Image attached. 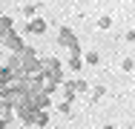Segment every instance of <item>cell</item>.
Returning a JSON list of instances; mask_svg holds the SVG:
<instances>
[{
  "label": "cell",
  "instance_id": "44dd1931",
  "mask_svg": "<svg viewBox=\"0 0 135 129\" xmlns=\"http://www.w3.org/2000/svg\"><path fill=\"white\" fill-rule=\"evenodd\" d=\"M0 129H9V126H6V123H0Z\"/></svg>",
  "mask_w": 135,
  "mask_h": 129
},
{
  "label": "cell",
  "instance_id": "7c38bea8",
  "mask_svg": "<svg viewBox=\"0 0 135 129\" xmlns=\"http://www.w3.org/2000/svg\"><path fill=\"white\" fill-rule=\"evenodd\" d=\"M121 72H127V75H129V72H135V57H129V54H127V57L121 60Z\"/></svg>",
  "mask_w": 135,
  "mask_h": 129
},
{
  "label": "cell",
  "instance_id": "ba28073f",
  "mask_svg": "<svg viewBox=\"0 0 135 129\" xmlns=\"http://www.w3.org/2000/svg\"><path fill=\"white\" fill-rule=\"evenodd\" d=\"M32 106L35 109H43V112H49V106H52V95H32Z\"/></svg>",
  "mask_w": 135,
  "mask_h": 129
},
{
  "label": "cell",
  "instance_id": "6da1fadb",
  "mask_svg": "<svg viewBox=\"0 0 135 129\" xmlns=\"http://www.w3.org/2000/svg\"><path fill=\"white\" fill-rule=\"evenodd\" d=\"M17 63H20V72L23 75H37L40 72V66H43V57H40V52L26 46V49L17 54Z\"/></svg>",
  "mask_w": 135,
  "mask_h": 129
},
{
  "label": "cell",
  "instance_id": "9c48e42d",
  "mask_svg": "<svg viewBox=\"0 0 135 129\" xmlns=\"http://www.w3.org/2000/svg\"><path fill=\"white\" fill-rule=\"evenodd\" d=\"M46 29H49V23H46L43 17H35V20H29V23H26V32H32V34H43Z\"/></svg>",
  "mask_w": 135,
  "mask_h": 129
},
{
  "label": "cell",
  "instance_id": "9a60e30c",
  "mask_svg": "<svg viewBox=\"0 0 135 129\" xmlns=\"http://www.w3.org/2000/svg\"><path fill=\"white\" fill-rule=\"evenodd\" d=\"M37 9H40L37 3H29V6H23V14H26L29 20H35V17H37Z\"/></svg>",
  "mask_w": 135,
  "mask_h": 129
},
{
  "label": "cell",
  "instance_id": "277c9868",
  "mask_svg": "<svg viewBox=\"0 0 135 129\" xmlns=\"http://www.w3.org/2000/svg\"><path fill=\"white\" fill-rule=\"evenodd\" d=\"M40 72H43V75H49V77H55L57 83H63V63H60L57 57H43Z\"/></svg>",
  "mask_w": 135,
  "mask_h": 129
},
{
  "label": "cell",
  "instance_id": "e0dca14e",
  "mask_svg": "<svg viewBox=\"0 0 135 129\" xmlns=\"http://www.w3.org/2000/svg\"><path fill=\"white\" fill-rule=\"evenodd\" d=\"M35 126H49V112H43V109H40V112H37V121H35Z\"/></svg>",
  "mask_w": 135,
  "mask_h": 129
},
{
  "label": "cell",
  "instance_id": "ac0fdd59",
  "mask_svg": "<svg viewBox=\"0 0 135 129\" xmlns=\"http://www.w3.org/2000/svg\"><path fill=\"white\" fill-rule=\"evenodd\" d=\"M57 109H60V112H63L66 118L72 115V103H66V101H60V103H57Z\"/></svg>",
  "mask_w": 135,
  "mask_h": 129
},
{
  "label": "cell",
  "instance_id": "5b68a950",
  "mask_svg": "<svg viewBox=\"0 0 135 129\" xmlns=\"http://www.w3.org/2000/svg\"><path fill=\"white\" fill-rule=\"evenodd\" d=\"M63 92H72V95H89V80H83V77H66V80H63Z\"/></svg>",
  "mask_w": 135,
  "mask_h": 129
},
{
  "label": "cell",
  "instance_id": "2e32d148",
  "mask_svg": "<svg viewBox=\"0 0 135 129\" xmlns=\"http://www.w3.org/2000/svg\"><path fill=\"white\" fill-rule=\"evenodd\" d=\"M104 95H107V86H95V89H92V95H89V101L95 103V101H101Z\"/></svg>",
  "mask_w": 135,
  "mask_h": 129
},
{
  "label": "cell",
  "instance_id": "ffe728a7",
  "mask_svg": "<svg viewBox=\"0 0 135 129\" xmlns=\"http://www.w3.org/2000/svg\"><path fill=\"white\" fill-rule=\"evenodd\" d=\"M104 129H118V126H112V123H107V126H104Z\"/></svg>",
  "mask_w": 135,
  "mask_h": 129
},
{
  "label": "cell",
  "instance_id": "7a4b0ae2",
  "mask_svg": "<svg viewBox=\"0 0 135 129\" xmlns=\"http://www.w3.org/2000/svg\"><path fill=\"white\" fill-rule=\"evenodd\" d=\"M57 46H60V49H66L69 54H81V43H78V34H75L69 26H60V32H57Z\"/></svg>",
  "mask_w": 135,
  "mask_h": 129
},
{
  "label": "cell",
  "instance_id": "5bb4252c",
  "mask_svg": "<svg viewBox=\"0 0 135 129\" xmlns=\"http://www.w3.org/2000/svg\"><path fill=\"white\" fill-rule=\"evenodd\" d=\"M83 63H86V66H98V63H101V54H98V52H89V54H83Z\"/></svg>",
  "mask_w": 135,
  "mask_h": 129
},
{
  "label": "cell",
  "instance_id": "52a82bcc",
  "mask_svg": "<svg viewBox=\"0 0 135 129\" xmlns=\"http://www.w3.org/2000/svg\"><path fill=\"white\" fill-rule=\"evenodd\" d=\"M12 121H15V106H12L9 101H0V123L9 126Z\"/></svg>",
  "mask_w": 135,
  "mask_h": 129
},
{
  "label": "cell",
  "instance_id": "30bf717a",
  "mask_svg": "<svg viewBox=\"0 0 135 129\" xmlns=\"http://www.w3.org/2000/svg\"><path fill=\"white\" fill-rule=\"evenodd\" d=\"M66 66H69V72H81L86 63H83L81 54H69V57H66Z\"/></svg>",
  "mask_w": 135,
  "mask_h": 129
},
{
  "label": "cell",
  "instance_id": "4fadbf2b",
  "mask_svg": "<svg viewBox=\"0 0 135 129\" xmlns=\"http://www.w3.org/2000/svg\"><path fill=\"white\" fill-rule=\"evenodd\" d=\"M98 29H101V32L112 29V14H101V17H98Z\"/></svg>",
  "mask_w": 135,
  "mask_h": 129
},
{
  "label": "cell",
  "instance_id": "8fae6325",
  "mask_svg": "<svg viewBox=\"0 0 135 129\" xmlns=\"http://www.w3.org/2000/svg\"><path fill=\"white\" fill-rule=\"evenodd\" d=\"M9 32H15V23H12V17L0 14V40H3V37H6Z\"/></svg>",
  "mask_w": 135,
  "mask_h": 129
},
{
  "label": "cell",
  "instance_id": "7402d4cb",
  "mask_svg": "<svg viewBox=\"0 0 135 129\" xmlns=\"http://www.w3.org/2000/svg\"><path fill=\"white\" fill-rule=\"evenodd\" d=\"M0 49H3V43H0Z\"/></svg>",
  "mask_w": 135,
  "mask_h": 129
},
{
  "label": "cell",
  "instance_id": "8992f818",
  "mask_svg": "<svg viewBox=\"0 0 135 129\" xmlns=\"http://www.w3.org/2000/svg\"><path fill=\"white\" fill-rule=\"evenodd\" d=\"M0 43H3V49H9L12 54H20V52L26 49V43H23V37H20L17 32H9V34L0 40Z\"/></svg>",
  "mask_w": 135,
  "mask_h": 129
},
{
  "label": "cell",
  "instance_id": "d6986e66",
  "mask_svg": "<svg viewBox=\"0 0 135 129\" xmlns=\"http://www.w3.org/2000/svg\"><path fill=\"white\" fill-rule=\"evenodd\" d=\"M124 40H127V43H135V29H129V32L124 34Z\"/></svg>",
  "mask_w": 135,
  "mask_h": 129
},
{
  "label": "cell",
  "instance_id": "3957f363",
  "mask_svg": "<svg viewBox=\"0 0 135 129\" xmlns=\"http://www.w3.org/2000/svg\"><path fill=\"white\" fill-rule=\"evenodd\" d=\"M37 112H40V109H35V106H32V101H29V103H20V106H15V118H17L23 126H35Z\"/></svg>",
  "mask_w": 135,
  "mask_h": 129
}]
</instances>
